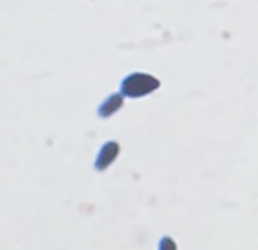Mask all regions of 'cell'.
<instances>
[{
    "instance_id": "obj_1",
    "label": "cell",
    "mask_w": 258,
    "mask_h": 250,
    "mask_svg": "<svg viewBox=\"0 0 258 250\" xmlns=\"http://www.w3.org/2000/svg\"><path fill=\"white\" fill-rule=\"evenodd\" d=\"M159 89V81L147 73H131L121 81V95L123 97H145Z\"/></svg>"
},
{
    "instance_id": "obj_2",
    "label": "cell",
    "mask_w": 258,
    "mask_h": 250,
    "mask_svg": "<svg viewBox=\"0 0 258 250\" xmlns=\"http://www.w3.org/2000/svg\"><path fill=\"white\" fill-rule=\"evenodd\" d=\"M119 151H121V147H119V143H117V141H107V143H103V145H101V149H99V153H97L95 167H97L99 171L107 169V167H109V165L119 157Z\"/></svg>"
},
{
    "instance_id": "obj_3",
    "label": "cell",
    "mask_w": 258,
    "mask_h": 250,
    "mask_svg": "<svg viewBox=\"0 0 258 250\" xmlns=\"http://www.w3.org/2000/svg\"><path fill=\"white\" fill-rule=\"evenodd\" d=\"M123 95L121 93H113L111 97H107L103 103H101V107H99V117H103V119H107V117H111V115H115L121 107H123Z\"/></svg>"
},
{
    "instance_id": "obj_4",
    "label": "cell",
    "mask_w": 258,
    "mask_h": 250,
    "mask_svg": "<svg viewBox=\"0 0 258 250\" xmlns=\"http://www.w3.org/2000/svg\"><path fill=\"white\" fill-rule=\"evenodd\" d=\"M157 250H177L175 240L169 238V236H163V238L159 240V248H157Z\"/></svg>"
}]
</instances>
